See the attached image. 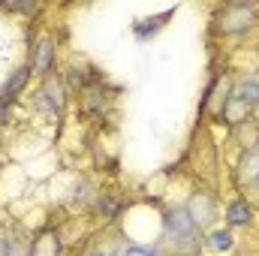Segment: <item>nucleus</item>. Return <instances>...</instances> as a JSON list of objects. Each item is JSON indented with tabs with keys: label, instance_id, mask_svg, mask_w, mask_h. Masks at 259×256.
<instances>
[{
	"label": "nucleus",
	"instance_id": "obj_5",
	"mask_svg": "<svg viewBox=\"0 0 259 256\" xmlns=\"http://www.w3.org/2000/svg\"><path fill=\"white\" fill-rule=\"evenodd\" d=\"M30 64H33V72H36V75H42V78L52 75V69H55V42H52L49 36H42V39L36 42Z\"/></svg>",
	"mask_w": 259,
	"mask_h": 256
},
{
	"label": "nucleus",
	"instance_id": "obj_4",
	"mask_svg": "<svg viewBox=\"0 0 259 256\" xmlns=\"http://www.w3.org/2000/svg\"><path fill=\"white\" fill-rule=\"evenodd\" d=\"M39 103H42V109H49V112H64L66 106V91L64 84L55 78V75H49L46 78V84H42V91H39Z\"/></svg>",
	"mask_w": 259,
	"mask_h": 256
},
{
	"label": "nucleus",
	"instance_id": "obj_9",
	"mask_svg": "<svg viewBox=\"0 0 259 256\" xmlns=\"http://www.w3.org/2000/svg\"><path fill=\"white\" fill-rule=\"evenodd\" d=\"M27 75H30V66H21V69H15L12 72V78L3 84V91H0V106H6V103H12L21 91H24V84H27Z\"/></svg>",
	"mask_w": 259,
	"mask_h": 256
},
{
	"label": "nucleus",
	"instance_id": "obj_7",
	"mask_svg": "<svg viewBox=\"0 0 259 256\" xmlns=\"http://www.w3.org/2000/svg\"><path fill=\"white\" fill-rule=\"evenodd\" d=\"M229 97H235L238 103H244V106L253 112L259 106V81L256 78H241V81L229 91Z\"/></svg>",
	"mask_w": 259,
	"mask_h": 256
},
{
	"label": "nucleus",
	"instance_id": "obj_12",
	"mask_svg": "<svg viewBox=\"0 0 259 256\" xmlns=\"http://www.w3.org/2000/svg\"><path fill=\"white\" fill-rule=\"evenodd\" d=\"M124 256H160V253H154L151 247H127Z\"/></svg>",
	"mask_w": 259,
	"mask_h": 256
},
{
	"label": "nucleus",
	"instance_id": "obj_2",
	"mask_svg": "<svg viewBox=\"0 0 259 256\" xmlns=\"http://www.w3.org/2000/svg\"><path fill=\"white\" fill-rule=\"evenodd\" d=\"M184 211L190 214V220L196 223V229H208L217 220V199L211 193H193L184 205Z\"/></svg>",
	"mask_w": 259,
	"mask_h": 256
},
{
	"label": "nucleus",
	"instance_id": "obj_3",
	"mask_svg": "<svg viewBox=\"0 0 259 256\" xmlns=\"http://www.w3.org/2000/svg\"><path fill=\"white\" fill-rule=\"evenodd\" d=\"M163 232H166V238L169 241H190L196 235V223L190 220V214L184 211V208H175V211H169L166 217H163Z\"/></svg>",
	"mask_w": 259,
	"mask_h": 256
},
{
	"label": "nucleus",
	"instance_id": "obj_13",
	"mask_svg": "<svg viewBox=\"0 0 259 256\" xmlns=\"http://www.w3.org/2000/svg\"><path fill=\"white\" fill-rule=\"evenodd\" d=\"M91 256H109V253H103V250H97V253H91Z\"/></svg>",
	"mask_w": 259,
	"mask_h": 256
},
{
	"label": "nucleus",
	"instance_id": "obj_8",
	"mask_svg": "<svg viewBox=\"0 0 259 256\" xmlns=\"http://www.w3.org/2000/svg\"><path fill=\"white\" fill-rule=\"evenodd\" d=\"M61 238L49 229V232H42V235H36L33 241H30V256H61Z\"/></svg>",
	"mask_w": 259,
	"mask_h": 256
},
{
	"label": "nucleus",
	"instance_id": "obj_10",
	"mask_svg": "<svg viewBox=\"0 0 259 256\" xmlns=\"http://www.w3.org/2000/svg\"><path fill=\"white\" fill-rule=\"evenodd\" d=\"M205 244H208V250H214V253H229V250L235 247V235H232L229 226L211 229V232L205 235Z\"/></svg>",
	"mask_w": 259,
	"mask_h": 256
},
{
	"label": "nucleus",
	"instance_id": "obj_1",
	"mask_svg": "<svg viewBox=\"0 0 259 256\" xmlns=\"http://www.w3.org/2000/svg\"><path fill=\"white\" fill-rule=\"evenodd\" d=\"M259 21V9L250 3H226L217 15V24L226 36H241L247 30H253Z\"/></svg>",
	"mask_w": 259,
	"mask_h": 256
},
{
	"label": "nucleus",
	"instance_id": "obj_6",
	"mask_svg": "<svg viewBox=\"0 0 259 256\" xmlns=\"http://www.w3.org/2000/svg\"><path fill=\"white\" fill-rule=\"evenodd\" d=\"M250 223H253V208H250V202L235 199V202L226 205V226H229V229H235V226H250Z\"/></svg>",
	"mask_w": 259,
	"mask_h": 256
},
{
	"label": "nucleus",
	"instance_id": "obj_11",
	"mask_svg": "<svg viewBox=\"0 0 259 256\" xmlns=\"http://www.w3.org/2000/svg\"><path fill=\"white\" fill-rule=\"evenodd\" d=\"M97 205H100V211L106 214V220H115V214H118V199H115V196L106 193V196L97 199Z\"/></svg>",
	"mask_w": 259,
	"mask_h": 256
}]
</instances>
